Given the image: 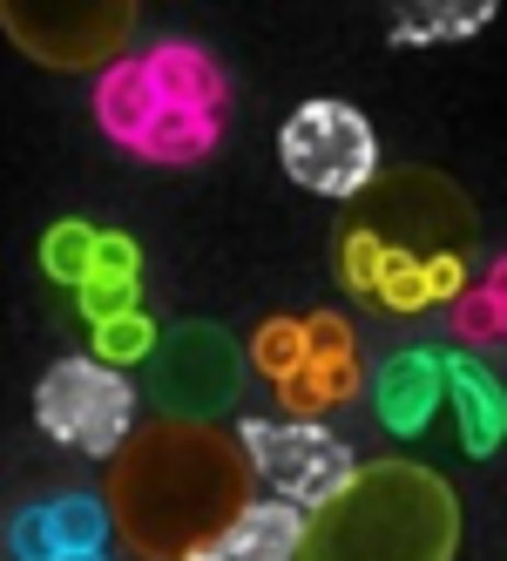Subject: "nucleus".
Returning a JSON list of instances; mask_svg holds the SVG:
<instances>
[{
    "label": "nucleus",
    "instance_id": "f257e3e1",
    "mask_svg": "<svg viewBox=\"0 0 507 561\" xmlns=\"http://www.w3.org/2000/svg\"><path fill=\"white\" fill-rule=\"evenodd\" d=\"M251 460L197 420H142L108 460V520L142 561H183L251 507Z\"/></svg>",
    "mask_w": 507,
    "mask_h": 561
},
{
    "label": "nucleus",
    "instance_id": "f03ea898",
    "mask_svg": "<svg viewBox=\"0 0 507 561\" xmlns=\"http://www.w3.org/2000/svg\"><path fill=\"white\" fill-rule=\"evenodd\" d=\"M474 271V210L434 170L379 176L338 237V277L379 311L453 305Z\"/></svg>",
    "mask_w": 507,
    "mask_h": 561
},
{
    "label": "nucleus",
    "instance_id": "7ed1b4c3",
    "mask_svg": "<svg viewBox=\"0 0 507 561\" xmlns=\"http://www.w3.org/2000/svg\"><path fill=\"white\" fill-rule=\"evenodd\" d=\"M95 129L155 170H197L230 129V82L204 42L163 34L95 75Z\"/></svg>",
    "mask_w": 507,
    "mask_h": 561
},
{
    "label": "nucleus",
    "instance_id": "20e7f679",
    "mask_svg": "<svg viewBox=\"0 0 507 561\" xmlns=\"http://www.w3.org/2000/svg\"><path fill=\"white\" fill-rule=\"evenodd\" d=\"M460 501L419 460H372L353 488L304 514V541L291 561H453Z\"/></svg>",
    "mask_w": 507,
    "mask_h": 561
},
{
    "label": "nucleus",
    "instance_id": "39448f33",
    "mask_svg": "<svg viewBox=\"0 0 507 561\" xmlns=\"http://www.w3.org/2000/svg\"><path fill=\"white\" fill-rule=\"evenodd\" d=\"M278 163L298 190L311 196H338V204H359L379 183V136L366 123V108L338 102V95H311L285 115L278 129Z\"/></svg>",
    "mask_w": 507,
    "mask_h": 561
},
{
    "label": "nucleus",
    "instance_id": "423d86ee",
    "mask_svg": "<svg viewBox=\"0 0 507 561\" xmlns=\"http://www.w3.org/2000/svg\"><path fill=\"white\" fill-rule=\"evenodd\" d=\"M34 426H42L55 447H74L89 460H115L136 433V386L102 366L95 352L82 358H55L34 386Z\"/></svg>",
    "mask_w": 507,
    "mask_h": 561
},
{
    "label": "nucleus",
    "instance_id": "0eeeda50",
    "mask_svg": "<svg viewBox=\"0 0 507 561\" xmlns=\"http://www.w3.org/2000/svg\"><path fill=\"white\" fill-rule=\"evenodd\" d=\"M149 373V399H155V420H197L217 426V413L238 407L244 392V345L230 339L223 325H170L155 339V352L142 358Z\"/></svg>",
    "mask_w": 507,
    "mask_h": 561
},
{
    "label": "nucleus",
    "instance_id": "6e6552de",
    "mask_svg": "<svg viewBox=\"0 0 507 561\" xmlns=\"http://www.w3.org/2000/svg\"><path fill=\"white\" fill-rule=\"evenodd\" d=\"M238 447L251 460V480H264L270 501H285L298 514H319L359 473L353 447L338 433H325V420H244Z\"/></svg>",
    "mask_w": 507,
    "mask_h": 561
},
{
    "label": "nucleus",
    "instance_id": "1a4fd4ad",
    "mask_svg": "<svg viewBox=\"0 0 507 561\" xmlns=\"http://www.w3.org/2000/svg\"><path fill=\"white\" fill-rule=\"evenodd\" d=\"M0 27L42 68H108L136 42L129 0H0Z\"/></svg>",
    "mask_w": 507,
    "mask_h": 561
},
{
    "label": "nucleus",
    "instance_id": "9d476101",
    "mask_svg": "<svg viewBox=\"0 0 507 561\" xmlns=\"http://www.w3.org/2000/svg\"><path fill=\"white\" fill-rule=\"evenodd\" d=\"M278 392L285 420H325L338 407H353L366 392V366H359V332L338 311H304L298 318V358L285 366Z\"/></svg>",
    "mask_w": 507,
    "mask_h": 561
},
{
    "label": "nucleus",
    "instance_id": "9b49d317",
    "mask_svg": "<svg viewBox=\"0 0 507 561\" xmlns=\"http://www.w3.org/2000/svg\"><path fill=\"white\" fill-rule=\"evenodd\" d=\"M115 535L108 501L95 488H68V494H42L8 514V554L14 561H68V554H102Z\"/></svg>",
    "mask_w": 507,
    "mask_h": 561
},
{
    "label": "nucleus",
    "instance_id": "f8f14e48",
    "mask_svg": "<svg viewBox=\"0 0 507 561\" xmlns=\"http://www.w3.org/2000/svg\"><path fill=\"white\" fill-rule=\"evenodd\" d=\"M366 399L379 426L393 439H419L426 426H434V413L447 407V373H440V352L434 345H400L385 352L379 366L366 373Z\"/></svg>",
    "mask_w": 507,
    "mask_h": 561
},
{
    "label": "nucleus",
    "instance_id": "ddd939ff",
    "mask_svg": "<svg viewBox=\"0 0 507 561\" xmlns=\"http://www.w3.org/2000/svg\"><path fill=\"white\" fill-rule=\"evenodd\" d=\"M440 373H447V407L460 420V447L487 460L507 447V386L487 373V358L474 352H440Z\"/></svg>",
    "mask_w": 507,
    "mask_h": 561
},
{
    "label": "nucleus",
    "instance_id": "4468645a",
    "mask_svg": "<svg viewBox=\"0 0 507 561\" xmlns=\"http://www.w3.org/2000/svg\"><path fill=\"white\" fill-rule=\"evenodd\" d=\"M304 541V514L285 507V501H251L217 541H204L197 554H183V561H291Z\"/></svg>",
    "mask_w": 507,
    "mask_h": 561
},
{
    "label": "nucleus",
    "instance_id": "2eb2a0df",
    "mask_svg": "<svg viewBox=\"0 0 507 561\" xmlns=\"http://www.w3.org/2000/svg\"><path fill=\"white\" fill-rule=\"evenodd\" d=\"M481 27H494V0H474V8H406L393 14V48H440V42H466Z\"/></svg>",
    "mask_w": 507,
    "mask_h": 561
},
{
    "label": "nucleus",
    "instance_id": "dca6fc26",
    "mask_svg": "<svg viewBox=\"0 0 507 561\" xmlns=\"http://www.w3.org/2000/svg\"><path fill=\"white\" fill-rule=\"evenodd\" d=\"M95 224H55L48 237H42V271L55 277V285H68V291H82L89 285V271H95Z\"/></svg>",
    "mask_w": 507,
    "mask_h": 561
},
{
    "label": "nucleus",
    "instance_id": "f3484780",
    "mask_svg": "<svg viewBox=\"0 0 507 561\" xmlns=\"http://www.w3.org/2000/svg\"><path fill=\"white\" fill-rule=\"evenodd\" d=\"M89 332H95V358H102V366H115V373H123V366H142V358L155 352V339H163L142 311H123V318L89 325Z\"/></svg>",
    "mask_w": 507,
    "mask_h": 561
},
{
    "label": "nucleus",
    "instance_id": "a211bd4d",
    "mask_svg": "<svg viewBox=\"0 0 507 561\" xmlns=\"http://www.w3.org/2000/svg\"><path fill=\"white\" fill-rule=\"evenodd\" d=\"M447 318H453V339L460 345H500V325H494V305L481 291V277H466V291L447 305Z\"/></svg>",
    "mask_w": 507,
    "mask_h": 561
},
{
    "label": "nucleus",
    "instance_id": "6ab92c4d",
    "mask_svg": "<svg viewBox=\"0 0 507 561\" xmlns=\"http://www.w3.org/2000/svg\"><path fill=\"white\" fill-rule=\"evenodd\" d=\"M74 305H82L89 325H108V318L136 311V277H115V271H95L82 291H74Z\"/></svg>",
    "mask_w": 507,
    "mask_h": 561
},
{
    "label": "nucleus",
    "instance_id": "aec40b11",
    "mask_svg": "<svg viewBox=\"0 0 507 561\" xmlns=\"http://www.w3.org/2000/svg\"><path fill=\"white\" fill-rule=\"evenodd\" d=\"M481 291H487V305H494V325H500V345H507V251H500V257L487 264Z\"/></svg>",
    "mask_w": 507,
    "mask_h": 561
},
{
    "label": "nucleus",
    "instance_id": "412c9836",
    "mask_svg": "<svg viewBox=\"0 0 507 561\" xmlns=\"http://www.w3.org/2000/svg\"><path fill=\"white\" fill-rule=\"evenodd\" d=\"M68 561H115V554H108V548H102V554H68Z\"/></svg>",
    "mask_w": 507,
    "mask_h": 561
}]
</instances>
